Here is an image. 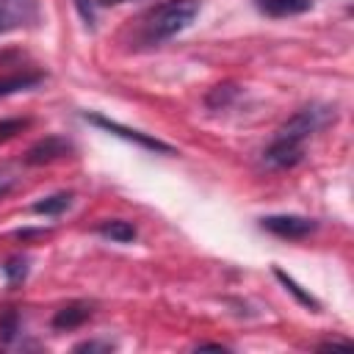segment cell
<instances>
[{"instance_id": "cell-8", "label": "cell", "mask_w": 354, "mask_h": 354, "mask_svg": "<svg viewBox=\"0 0 354 354\" xmlns=\"http://www.w3.org/2000/svg\"><path fill=\"white\" fill-rule=\"evenodd\" d=\"M254 6L268 17H296L313 8V0H254Z\"/></svg>"}, {"instance_id": "cell-12", "label": "cell", "mask_w": 354, "mask_h": 354, "mask_svg": "<svg viewBox=\"0 0 354 354\" xmlns=\"http://www.w3.org/2000/svg\"><path fill=\"white\" fill-rule=\"evenodd\" d=\"M274 274H277V279L285 285V290L296 296V301H299V304H304V307H310V310H318V307H321V304H318V299H315V296H310L307 290H301V285H299L296 279H290L285 271H279V268H277Z\"/></svg>"}, {"instance_id": "cell-4", "label": "cell", "mask_w": 354, "mask_h": 354, "mask_svg": "<svg viewBox=\"0 0 354 354\" xmlns=\"http://www.w3.org/2000/svg\"><path fill=\"white\" fill-rule=\"evenodd\" d=\"M260 227L268 230L271 235L277 238H288V241H299V238H307L310 232H315V221L307 218V216H290V213H282V216H266L260 218Z\"/></svg>"}, {"instance_id": "cell-11", "label": "cell", "mask_w": 354, "mask_h": 354, "mask_svg": "<svg viewBox=\"0 0 354 354\" xmlns=\"http://www.w3.org/2000/svg\"><path fill=\"white\" fill-rule=\"evenodd\" d=\"M69 205H72V194L61 191V194L41 196L39 202H33V213H39V216H58V213H64Z\"/></svg>"}, {"instance_id": "cell-10", "label": "cell", "mask_w": 354, "mask_h": 354, "mask_svg": "<svg viewBox=\"0 0 354 354\" xmlns=\"http://www.w3.org/2000/svg\"><path fill=\"white\" fill-rule=\"evenodd\" d=\"M41 83V75L39 72H14V75H6L0 77V97H8V94H17V91H25V88H33Z\"/></svg>"}, {"instance_id": "cell-13", "label": "cell", "mask_w": 354, "mask_h": 354, "mask_svg": "<svg viewBox=\"0 0 354 354\" xmlns=\"http://www.w3.org/2000/svg\"><path fill=\"white\" fill-rule=\"evenodd\" d=\"M19 332V315L14 307H6L0 313V340L3 343H11V337Z\"/></svg>"}, {"instance_id": "cell-19", "label": "cell", "mask_w": 354, "mask_h": 354, "mask_svg": "<svg viewBox=\"0 0 354 354\" xmlns=\"http://www.w3.org/2000/svg\"><path fill=\"white\" fill-rule=\"evenodd\" d=\"M94 6H119V3H127V0H91Z\"/></svg>"}, {"instance_id": "cell-2", "label": "cell", "mask_w": 354, "mask_h": 354, "mask_svg": "<svg viewBox=\"0 0 354 354\" xmlns=\"http://www.w3.org/2000/svg\"><path fill=\"white\" fill-rule=\"evenodd\" d=\"M199 14V0H166L155 11H149L144 22V33L149 41H166L185 30Z\"/></svg>"}, {"instance_id": "cell-1", "label": "cell", "mask_w": 354, "mask_h": 354, "mask_svg": "<svg viewBox=\"0 0 354 354\" xmlns=\"http://www.w3.org/2000/svg\"><path fill=\"white\" fill-rule=\"evenodd\" d=\"M332 119L329 108H318V105H307L301 111H296L274 136V141L266 147L263 152V163L268 169H290L301 160L304 155V141L318 133L326 122Z\"/></svg>"}, {"instance_id": "cell-14", "label": "cell", "mask_w": 354, "mask_h": 354, "mask_svg": "<svg viewBox=\"0 0 354 354\" xmlns=\"http://www.w3.org/2000/svg\"><path fill=\"white\" fill-rule=\"evenodd\" d=\"M28 124H30V119H0V144L17 138Z\"/></svg>"}, {"instance_id": "cell-18", "label": "cell", "mask_w": 354, "mask_h": 354, "mask_svg": "<svg viewBox=\"0 0 354 354\" xmlns=\"http://www.w3.org/2000/svg\"><path fill=\"white\" fill-rule=\"evenodd\" d=\"M97 348H111L108 343H80L75 346V351H97Z\"/></svg>"}, {"instance_id": "cell-15", "label": "cell", "mask_w": 354, "mask_h": 354, "mask_svg": "<svg viewBox=\"0 0 354 354\" xmlns=\"http://www.w3.org/2000/svg\"><path fill=\"white\" fill-rule=\"evenodd\" d=\"M238 94V88L232 86V83H224V86H216L210 94H207V105H213V108H218V105H227L232 97Z\"/></svg>"}, {"instance_id": "cell-9", "label": "cell", "mask_w": 354, "mask_h": 354, "mask_svg": "<svg viewBox=\"0 0 354 354\" xmlns=\"http://www.w3.org/2000/svg\"><path fill=\"white\" fill-rule=\"evenodd\" d=\"M97 232H100L102 238H108V241H116V243H130V241H136V227H133L130 221H124V218H105V221L97 227Z\"/></svg>"}, {"instance_id": "cell-7", "label": "cell", "mask_w": 354, "mask_h": 354, "mask_svg": "<svg viewBox=\"0 0 354 354\" xmlns=\"http://www.w3.org/2000/svg\"><path fill=\"white\" fill-rule=\"evenodd\" d=\"M91 313H94V307H91L88 301H69V304H64L61 310H55L53 326H55V329H75V326H80L83 321H88Z\"/></svg>"}, {"instance_id": "cell-6", "label": "cell", "mask_w": 354, "mask_h": 354, "mask_svg": "<svg viewBox=\"0 0 354 354\" xmlns=\"http://www.w3.org/2000/svg\"><path fill=\"white\" fill-rule=\"evenodd\" d=\"M69 152H72L69 141H64V138H58V136H47V138L36 141V144L28 149L25 160H28L30 166H39V163L58 160V158H64V155H69Z\"/></svg>"}, {"instance_id": "cell-5", "label": "cell", "mask_w": 354, "mask_h": 354, "mask_svg": "<svg viewBox=\"0 0 354 354\" xmlns=\"http://www.w3.org/2000/svg\"><path fill=\"white\" fill-rule=\"evenodd\" d=\"M88 122L97 124V127H102V130H108V133H113V136H119V138H124V141H133V144L144 147V149H149V152H163V155H171V152H174V149H171L169 144H163L160 138H152V136H147V133H141V130H130V127H124V124H119V122H113V119H105V116L91 113Z\"/></svg>"}, {"instance_id": "cell-17", "label": "cell", "mask_w": 354, "mask_h": 354, "mask_svg": "<svg viewBox=\"0 0 354 354\" xmlns=\"http://www.w3.org/2000/svg\"><path fill=\"white\" fill-rule=\"evenodd\" d=\"M17 185V174L11 171V169H6V166H0V196H6L11 188Z\"/></svg>"}, {"instance_id": "cell-3", "label": "cell", "mask_w": 354, "mask_h": 354, "mask_svg": "<svg viewBox=\"0 0 354 354\" xmlns=\"http://www.w3.org/2000/svg\"><path fill=\"white\" fill-rule=\"evenodd\" d=\"M41 19L39 0H0V36L33 28Z\"/></svg>"}, {"instance_id": "cell-16", "label": "cell", "mask_w": 354, "mask_h": 354, "mask_svg": "<svg viewBox=\"0 0 354 354\" xmlns=\"http://www.w3.org/2000/svg\"><path fill=\"white\" fill-rule=\"evenodd\" d=\"M3 274L8 277L11 285L19 282V279H25V274H28V260H25V257H11V260L3 266Z\"/></svg>"}]
</instances>
